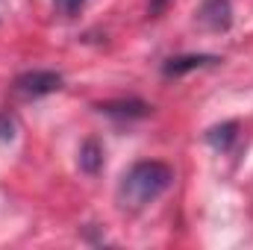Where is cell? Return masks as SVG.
<instances>
[{
  "instance_id": "obj_1",
  "label": "cell",
  "mask_w": 253,
  "mask_h": 250,
  "mask_svg": "<svg viewBox=\"0 0 253 250\" xmlns=\"http://www.w3.org/2000/svg\"><path fill=\"white\" fill-rule=\"evenodd\" d=\"M171 183H174V171L165 162H138L124 174L118 186V200L124 209H141L150 200H156Z\"/></svg>"
},
{
  "instance_id": "obj_2",
  "label": "cell",
  "mask_w": 253,
  "mask_h": 250,
  "mask_svg": "<svg viewBox=\"0 0 253 250\" xmlns=\"http://www.w3.org/2000/svg\"><path fill=\"white\" fill-rule=\"evenodd\" d=\"M62 88V77L56 71H27L15 80V91L24 97H44Z\"/></svg>"
},
{
  "instance_id": "obj_3",
  "label": "cell",
  "mask_w": 253,
  "mask_h": 250,
  "mask_svg": "<svg viewBox=\"0 0 253 250\" xmlns=\"http://www.w3.org/2000/svg\"><path fill=\"white\" fill-rule=\"evenodd\" d=\"M218 62V56H177V59H168L165 62V77H183V74H189V71H194V68H203V65H212Z\"/></svg>"
},
{
  "instance_id": "obj_4",
  "label": "cell",
  "mask_w": 253,
  "mask_h": 250,
  "mask_svg": "<svg viewBox=\"0 0 253 250\" xmlns=\"http://www.w3.org/2000/svg\"><path fill=\"white\" fill-rule=\"evenodd\" d=\"M147 103H141V100H115V103H103L100 106V112H106V115H112V118H141V115H147Z\"/></svg>"
},
{
  "instance_id": "obj_5",
  "label": "cell",
  "mask_w": 253,
  "mask_h": 250,
  "mask_svg": "<svg viewBox=\"0 0 253 250\" xmlns=\"http://www.w3.org/2000/svg\"><path fill=\"white\" fill-rule=\"evenodd\" d=\"M100 165H103V150H100V144H97V141H85V144L80 147V168L88 171V174H97Z\"/></svg>"
},
{
  "instance_id": "obj_6",
  "label": "cell",
  "mask_w": 253,
  "mask_h": 250,
  "mask_svg": "<svg viewBox=\"0 0 253 250\" xmlns=\"http://www.w3.org/2000/svg\"><path fill=\"white\" fill-rule=\"evenodd\" d=\"M233 135H236V124H224V126L209 129V141H212L215 147H227V144L233 141Z\"/></svg>"
},
{
  "instance_id": "obj_7",
  "label": "cell",
  "mask_w": 253,
  "mask_h": 250,
  "mask_svg": "<svg viewBox=\"0 0 253 250\" xmlns=\"http://www.w3.org/2000/svg\"><path fill=\"white\" fill-rule=\"evenodd\" d=\"M83 3H85V0H56V9L65 12V15H77Z\"/></svg>"
},
{
  "instance_id": "obj_8",
  "label": "cell",
  "mask_w": 253,
  "mask_h": 250,
  "mask_svg": "<svg viewBox=\"0 0 253 250\" xmlns=\"http://www.w3.org/2000/svg\"><path fill=\"white\" fill-rule=\"evenodd\" d=\"M0 138H3V141L12 138V121H9L6 115H0Z\"/></svg>"
},
{
  "instance_id": "obj_9",
  "label": "cell",
  "mask_w": 253,
  "mask_h": 250,
  "mask_svg": "<svg viewBox=\"0 0 253 250\" xmlns=\"http://www.w3.org/2000/svg\"><path fill=\"white\" fill-rule=\"evenodd\" d=\"M165 6H168V0H150V12H153V15H156V12H162Z\"/></svg>"
}]
</instances>
